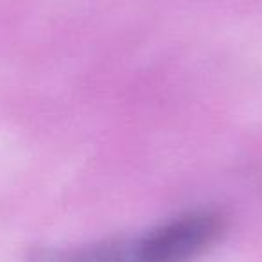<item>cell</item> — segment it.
Instances as JSON below:
<instances>
[{
  "instance_id": "obj_1",
  "label": "cell",
  "mask_w": 262,
  "mask_h": 262,
  "mask_svg": "<svg viewBox=\"0 0 262 262\" xmlns=\"http://www.w3.org/2000/svg\"><path fill=\"white\" fill-rule=\"evenodd\" d=\"M226 217L201 208L137 237L108 239L63 250H43L33 262H192L219 241Z\"/></svg>"
}]
</instances>
